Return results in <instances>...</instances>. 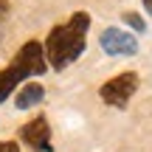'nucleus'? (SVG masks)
Returning <instances> with one entry per match:
<instances>
[{"label": "nucleus", "mask_w": 152, "mask_h": 152, "mask_svg": "<svg viewBox=\"0 0 152 152\" xmlns=\"http://www.w3.org/2000/svg\"><path fill=\"white\" fill-rule=\"evenodd\" d=\"M144 9H147L149 14H152V0H144Z\"/></svg>", "instance_id": "9d476101"}, {"label": "nucleus", "mask_w": 152, "mask_h": 152, "mask_svg": "<svg viewBox=\"0 0 152 152\" xmlns=\"http://www.w3.org/2000/svg\"><path fill=\"white\" fill-rule=\"evenodd\" d=\"M6 11H9V3H6V0H0V17H3Z\"/></svg>", "instance_id": "1a4fd4ad"}, {"label": "nucleus", "mask_w": 152, "mask_h": 152, "mask_svg": "<svg viewBox=\"0 0 152 152\" xmlns=\"http://www.w3.org/2000/svg\"><path fill=\"white\" fill-rule=\"evenodd\" d=\"M99 45L110 56H132L138 51V39L132 34L121 31V28H104L99 34Z\"/></svg>", "instance_id": "20e7f679"}, {"label": "nucleus", "mask_w": 152, "mask_h": 152, "mask_svg": "<svg viewBox=\"0 0 152 152\" xmlns=\"http://www.w3.org/2000/svg\"><path fill=\"white\" fill-rule=\"evenodd\" d=\"M135 90H138V76L132 71H127V73L115 76V79L104 82L99 93H102V102L110 104V107H127Z\"/></svg>", "instance_id": "7ed1b4c3"}, {"label": "nucleus", "mask_w": 152, "mask_h": 152, "mask_svg": "<svg viewBox=\"0 0 152 152\" xmlns=\"http://www.w3.org/2000/svg\"><path fill=\"white\" fill-rule=\"evenodd\" d=\"M20 138L34 152H54V147H51V127H48V121L42 115H37L34 121L23 124L20 127Z\"/></svg>", "instance_id": "39448f33"}, {"label": "nucleus", "mask_w": 152, "mask_h": 152, "mask_svg": "<svg viewBox=\"0 0 152 152\" xmlns=\"http://www.w3.org/2000/svg\"><path fill=\"white\" fill-rule=\"evenodd\" d=\"M42 99H45V87L37 85V82H28V85L20 87L14 104H17V110H31V107H37V104H42Z\"/></svg>", "instance_id": "423d86ee"}, {"label": "nucleus", "mask_w": 152, "mask_h": 152, "mask_svg": "<svg viewBox=\"0 0 152 152\" xmlns=\"http://www.w3.org/2000/svg\"><path fill=\"white\" fill-rule=\"evenodd\" d=\"M90 28V14L87 11H76L71 14L68 23H59L48 31L45 37V56L54 71H65L71 62H76L85 51V37Z\"/></svg>", "instance_id": "f257e3e1"}, {"label": "nucleus", "mask_w": 152, "mask_h": 152, "mask_svg": "<svg viewBox=\"0 0 152 152\" xmlns=\"http://www.w3.org/2000/svg\"><path fill=\"white\" fill-rule=\"evenodd\" d=\"M121 20H124L127 26L132 28V31H138V34L147 31V23H144V17H141V14H135V11H124V14H121Z\"/></svg>", "instance_id": "0eeeda50"}, {"label": "nucleus", "mask_w": 152, "mask_h": 152, "mask_svg": "<svg viewBox=\"0 0 152 152\" xmlns=\"http://www.w3.org/2000/svg\"><path fill=\"white\" fill-rule=\"evenodd\" d=\"M0 152H20V147L14 141H0Z\"/></svg>", "instance_id": "6e6552de"}, {"label": "nucleus", "mask_w": 152, "mask_h": 152, "mask_svg": "<svg viewBox=\"0 0 152 152\" xmlns=\"http://www.w3.org/2000/svg\"><path fill=\"white\" fill-rule=\"evenodd\" d=\"M48 68V56H45V45L37 39H28L20 48V54L9 62V65L0 71V102L11 96L17 90L20 82H26L28 76H39Z\"/></svg>", "instance_id": "f03ea898"}]
</instances>
